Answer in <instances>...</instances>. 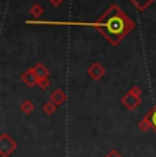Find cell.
Segmentation results:
<instances>
[{
	"label": "cell",
	"mask_w": 156,
	"mask_h": 157,
	"mask_svg": "<svg viewBox=\"0 0 156 157\" xmlns=\"http://www.w3.org/2000/svg\"><path fill=\"white\" fill-rule=\"evenodd\" d=\"M101 29L104 30V33L107 34V37H122V34L127 29V22L125 21V18L122 15H111L103 21L101 23H99Z\"/></svg>",
	"instance_id": "1"
},
{
	"label": "cell",
	"mask_w": 156,
	"mask_h": 157,
	"mask_svg": "<svg viewBox=\"0 0 156 157\" xmlns=\"http://www.w3.org/2000/svg\"><path fill=\"white\" fill-rule=\"evenodd\" d=\"M149 120H151V124L154 126L155 130H156V109H155V111H152L151 116H149Z\"/></svg>",
	"instance_id": "2"
}]
</instances>
